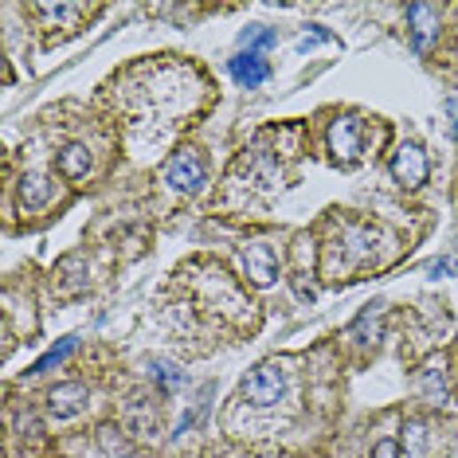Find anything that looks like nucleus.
<instances>
[{"label": "nucleus", "mask_w": 458, "mask_h": 458, "mask_svg": "<svg viewBox=\"0 0 458 458\" xmlns=\"http://www.w3.org/2000/svg\"><path fill=\"white\" fill-rule=\"evenodd\" d=\"M282 388H286L282 365L266 360V365H259L251 376L243 380L240 399H243V404H251V407H274V404H279V396H282Z\"/></svg>", "instance_id": "nucleus-1"}, {"label": "nucleus", "mask_w": 458, "mask_h": 458, "mask_svg": "<svg viewBox=\"0 0 458 458\" xmlns=\"http://www.w3.org/2000/svg\"><path fill=\"white\" fill-rule=\"evenodd\" d=\"M372 458H399V443H396V438H380L376 451H372Z\"/></svg>", "instance_id": "nucleus-16"}, {"label": "nucleus", "mask_w": 458, "mask_h": 458, "mask_svg": "<svg viewBox=\"0 0 458 458\" xmlns=\"http://www.w3.org/2000/svg\"><path fill=\"white\" fill-rule=\"evenodd\" d=\"M243 271L255 286H271L274 279H279V255H274V247L271 243H251L243 251Z\"/></svg>", "instance_id": "nucleus-4"}, {"label": "nucleus", "mask_w": 458, "mask_h": 458, "mask_svg": "<svg viewBox=\"0 0 458 458\" xmlns=\"http://www.w3.org/2000/svg\"><path fill=\"white\" fill-rule=\"evenodd\" d=\"M427 173H431V165H427V153L419 149L415 141H407V146L396 149V157H392V177H396L404 188H423V185H427Z\"/></svg>", "instance_id": "nucleus-3"}, {"label": "nucleus", "mask_w": 458, "mask_h": 458, "mask_svg": "<svg viewBox=\"0 0 458 458\" xmlns=\"http://www.w3.org/2000/svg\"><path fill=\"white\" fill-rule=\"evenodd\" d=\"M47 399H51V415L67 419V415H75L83 404H87V388L83 384H59Z\"/></svg>", "instance_id": "nucleus-9"}, {"label": "nucleus", "mask_w": 458, "mask_h": 458, "mask_svg": "<svg viewBox=\"0 0 458 458\" xmlns=\"http://www.w3.org/2000/svg\"><path fill=\"white\" fill-rule=\"evenodd\" d=\"M51 200V185H47V177H40V173H28L24 180H20V204L32 212V208H40V204H47Z\"/></svg>", "instance_id": "nucleus-10"}, {"label": "nucleus", "mask_w": 458, "mask_h": 458, "mask_svg": "<svg viewBox=\"0 0 458 458\" xmlns=\"http://www.w3.org/2000/svg\"><path fill=\"white\" fill-rule=\"evenodd\" d=\"M279 40V32H271V28H247L243 32V47L247 51H263V47H271Z\"/></svg>", "instance_id": "nucleus-12"}, {"label": "nucleus", "mask_w": 458, "mask_h": 458, "mask_svg": "<svg viewBox=\"0 0 458 458\" xmlns=\"http://www.w3.org/2000/svg\"><path fill=\"white\" fill-rule=\"evenodd\" d=\"M329 149L341 165H352L360 157V122L357 118H337L329 126Z\"/></svg>", "instance_id": "nucleus-5"}, {"label": "nucleus", "mask_w": 458, "mask_h": 458, "mask_svg": "<svg viewBox=\"0 0 458 458\" xmlns=\"http://www.w3.org/2000/svg\"><path fill=\"white\" fill-rule=\"evenodd\" d=\"M71 349H75V337H67L63 345H55V349L47 352V357H43V360H40V365H36L32 372H36V376H40V372H47L51 365H59V360H63V357H67V352H71Z\"/></svg>", "instance_id": "nucleus-13"}, {"label": "nucleus", "mask_w": 458, "mask_h": 458, "mask_svg": "<svg viewBox=\"0 0 458 458\" xmlns=\"http://www.w3.org/2000/svg\"><path fill=\"white\" fill-rule=\"evenodd\" d=\"M153 376H157V380H161V388H169V392H173V388L180 384V372H177V368H169V365H157V368H153Z\"/></svg>", "instance_id": "nucleus-15"}, {"label": "nucleus", "mask_w": 458, "mask_h": 458, "mask_svg": "<svg viewBox=\"0 0 458 458\" xmlns=\"http://www.w3.org/2000/svg\"><path fill=\"white\" fill-rule=\"evenodd\" d=\"M407 24H412L415 51H427L431 40H435V24H438L435 4H407Z\"/></svg>", "instance_id": "nucleus-7"}, {"label": "nucleus", "mask_w": 458, "mask_h": 458, "mask_svg": "<svg viewBox=\"0 0 458 458\" xmlns=\"http://www.w3.org/2000/svg\"><path fill=\"white\" fill-rule=\"evenodd\" d=\"M431 274H458V263H431Z\"/></svg>", "instance_id": "nucleus-17"}, {"label": "nucleus", "mask_w": 458, "mask_h": 458, "mask_svg": "<svg viewBox=\"0 0 458 458\" xmlns=\"http://www.w3.org/2000/svg\"><path fill=\"white\" fill-rule=\"evenodd\" d=\"M165 185L177 193H196L204 185V157L196 149H177L165 161Z\"/></svg>", "instance_id": "nucleus-2"}, {"label": "nucleus", "mask_w": 458, "mask_h": 458, "mask_svg": "<svg viewBox=\"0 0 458 458\" xmlns=\"http://www.w3.org/2000/svg\"><path fill=\"white\" fill-rule=\"evenodd\" d=\"M423 384H427V396H431L435 404L446 396V388H443V372H438V368H427V372H423Z\"/></svg>", "instance_id": "nucleus-14"}, {"label": "nucleus", "mask_w": 458, "mask_h": 458, "mask_svg": "<svg viewBox=\"0 0 458 458\" xmlns=\"http://www.w3.org/2000/svg\"><path fill=\"white\" fill-rule=\"evenodd\" d=\"M55 165H59V173L67 180H83L91 173V149L79 146V141H71V146H63L55 153Z\"/></svg>", "instance_id": "nucleus-8"}, {"label": "nucleus", "mask_w": 458, "mask_h": 458, "mask_svg": "<svg viewBox=\"0 0 458 458\" xmlns=\"http://www.w3.org/2000/svg\"><path fill=\"white\" fill-rule=\"evenodd\" d=\"M266 75H271V67H266V59L259 51H240L232 59V79L240 83V87H259V83H266Z\"/></svg>", "instance_id": "nucleus-6"}, {"label": "nucleus", "mask_w": 458, "mask_h": 458, "mask_svg": "<svg viewBox=\"0 0 458 458\" xmlns=\"http://www.w3.org/2000/svg\"><path fill=\"white\" fill-rule=\"evenodd\" d=\"M59 274H71V279L63 282V294H79V290H87V274H83V259H67L59 266Z\"/></svg>", "instance_id": "nucleus-11"}]
</instances>
